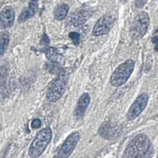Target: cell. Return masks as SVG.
Returning <instances> with one entry per match:
<instances>
[{
	"label": "cell",
	"mask_w": 158,
	"mask_h": 158,
	"mask_svg": "<svg viewBox=\"0 0 158 158\" xmlns=\"http://www.w3.org/2000/svg\"><path fill=\"white\" fill-rule=\"evenodd\" d=\"M153 152L149 138L143 133L136 135L127 146L122 157H149Z\"/></svg>",
	"instance_id": "6da1fadb"
},
{
	"label": "cell",
	"mask_w": 158,
	"mask_h": 158,
	"mask_svg": "<svg viewBox=\"0 0 158 158\" xmlns=\"http://www.w3.org/2000/svg\"><path fill=\"white\" fill-rule=\"evenodd\" d=\"M52 138V131L50 127H46L38 132L31 143L28 154L31 157H39L44 151Z\"/></svg>",
	"instance_id": "7a4b0ae2"
},
{
	"label": "cell",
	"mask_w": 158,
	"mask_h": 158,
	"mask_svg": "<svg viewBox=\"0 0 158 158\" xmlns=\"http://www.w3.org/2000/svg\"><path fill=\"white\" fill-rule=\"evenodd\" d=\"M134 67L135 62L132 59H127L117 66L110 78L112 86L118 87L124 84L130 77Z\"/></svg>",
	"instance_id": "3957f363"
},
{
	"label": "cell",
	"mask_w": 158,
	"mask_h": 158,
	"mask_svg": "<svg viewBox=\"0 0 158 158\" xmlns=\"http://www.w3.org/2000/svg\"><path fill=\"white\" fill-rule=\"evenodd\" d=\"M149 24V16L145 12H141L133 20L130 28V36L131 39L138 40L146 33Z\"/></svg>",
	"instance_id": "277c9868"
},
{
	"label": "cell",
	"mask_w": 158,
	"mask_h": 158,
	"mask_svg": "<svg viewBox=\"0 0 158 158\" xmlns=\"http://www.w3.org/2000/svg\"><path fill=\"white\" fill-rule=\"evenodd\" d=\"M66 86V79L64 74L59 75L49 85L46 92V99L48 101L54 102L58 101L64 94Z\"/></svg>",
	"instance_id": "5b68a950"
},
{
	"label": "cell",
	"mask_w": 158,
	"mask_h": 158,
	"mask_svg": "<svg viewBox=\"0 0 158 158\" xmlns=\"http://www.w3.org/2000/svg\"><path fill=\"white\" fill-rule=\"evenodd\" d=\"M148 99L149 96L147 93L139 94L130 107L127 114V118L128 120H133L138 117L146 107Z\"/></svg>",
	"instance_id": "8992f818"
},
{
	"label": "cell",
	"mask_w": 158,
	"mask_h": 158,
	"mask_svg": "<svg viewBox=\"0 0 158 158\" xmlns=\"http://www.w3.org/2000/svg\"><path fill=\"white\" fill-rule=\"evenodd\" d=\"M114 22V18L112 15L106 14L99 19L93 27L92 34L99 36L106 35L111 30Z\"/></svg>",
	"instance_id": "52a82bcc"
},
{
	"label": "cell",
	"mask_w": 158,
	"mask_h": 158,
	"mask_svg": "<svg viewBox=\"0 0 158 158\" xmlns=\"http://www.w3.org/2000/svg\"><path fill=\"white\" fill-rule=\"evenodd\" d=\"M80 137V134L77 131L73 132L69 135L58 152L57 157L61 158L69 157L79 141Z\"/></svg>",
	"instance_id": "ba28073f"
},
{
	"label": "cell",
	"mask_w": 158,
	"mask_h": 158,
	"mask_svg": "<svg viewBox=\"0 0 158 158\" xmlns=\"http://www.w3.org/2000/svg\"><path fill=\"white\" fill-rule=\"evenodd\" d=\"M93 9L89 7H83L75 12L71 17V22L75 27H78L85 23L92 15Z\"/></svg>",
	"instance_id": "9c48e42d"
},
{
	"label": "cell",
	"mask_w": 158,
	"mask_h": 158,
	"mask_svg": "<svg viewBox=\"0 0 158 158\" xmlns=\"http://www.w3.org/2000/svg\"><path fill=\"white\" fill-rule=\"evenodd\" d=\"M1 25L2 27L7 28L10 27L15 19V11L10 6L4 7L0 14Z\"/></svg>",
	"instance_id": "30bf717a"
},
{
	"label": "cell",
	"mask_w": 158,
	"mask_h": 158,
	"mask_svg": "<svg viewBox=\"0 0 158 158\" xmlns=\"http://www.w3.org/2000/svg\"><path fill=\"white\" fill-rule=\"evenodd\" d=\"M90 102V96L88 93H85L80 97L75 109V116L77 118H82Z\"/></svg>",
	"instance_id": "8fae6325"
},
{
	"label": "cell",
	"mask_w": 158,
	"mask_h": 158,
	"mask_svg": "<svg viewBox=\"0 0 158 158\" xmlns=\"http://www.w3.org/2000/svg\"><path fill=\"white\" fill-rule=\"evenodd\" d=\"M38 9V1H33L30 2L28 6L25 10L19 16L18 22L20 23L23 22L30 18H31L36 13Z\"/></svg>",
	"instance_id": "7c38bea8"
},
{
	"label": "cell",
	"mask_w": 158,
	"mask_h": 158,
	"mask_svg": "<svg viewBox=\"0 0 158 158\" xmlns=\"http://www.w3.org/2000/svg\"><path fill=\"white\" fill-rule=\"evenodd\" d=\"M69 6L67 4L60 3L56 6L54 10V15L57 20H64L69 12Z\"/></svg>",
	"instance_id": "4fadbf2b"
},
{
	"label": "cell",
	"mask_w": 158,
	"mask_h": 158,
	"mask_svg": "<svg viewBox=\"0 0 158 158\" xmlns=\"http://www.w3.org/2000/svg\"><path fill=\"white\" fill-rule=\"evenodd\" d=\"M9 34L7 31L1 32V56H2L8 47Z\"/></svg>",
	"instance_id": "5bb4252c"
},
{
	"label": "cell",
	"mask_w": 158,
	"mask_h": 158,
	"mask_svg": "<svg viewBox=\"0 0 158 158\" xmlns=\"http://www.w3.org/2000/svg\"><path fill=\"white\" fill-rule=\"evenodd\" d=\"M46 55L49 59L52 60V62H57L59 64L62 63L64 61L63 57L57 53L54 49H49L46 52Z\"/></svg>",
	"instance_id": "9a60e30c"
},
{
	"label": "cell",
	"mask_w": 158,
	"mask_h": 158,
	"mask_svg": "<svg viewBox=\"0 0 158 158\" xmlns=\"http://www.w3.org/2000/svg\"><path fill=\"white\" fill-rule=\"evenodd\" d=\"M69 37L72 40L73 44L75 45H78L80 42V35L77 32H70L69 34Z\"/></svg>",
	"instance_id": "2e32d148"
},
{
	"label": "cell",
	"mask_w": 158,
	"mask_h": 158,
	"mask_svg": "<svg viewBox=\"0 0 158 158\" xmlns=\"http://www.w3.org/2000/svg\"><path fill=\"white\" fill-rule=\"evenodd\" d=\"M41 126V122L39 118H35L31 123V127L33 129L40 128Z\"/></svg>",
	"instance_id": "e0dca14e"
},
{
	"label": "cell",
	"mask_w": 158,
	"mask_h": 158,
	"mask_svg": "<svg viewBox=\"0 0 158 158\" xmlns=\"http://www.w3.org/2000/svg\"><path fill=\"white\" fill-rule=\"evenodd\" d=\"M146 3V1H135V6L138 7V8H140V7H142L144 6V5Z\"/></svg>",
	"instance_id": "ac0fdd59"
}]
</instances>
